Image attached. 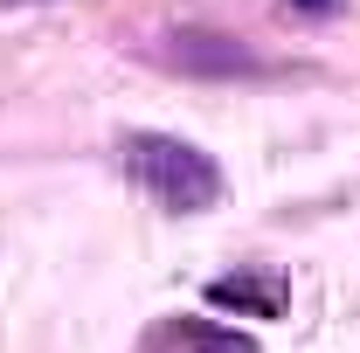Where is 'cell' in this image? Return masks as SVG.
<instances>
[{
	"label": "cell",
	"instance_id": "cell-2",
	"mask_svg": "<svg viewBox=\"0 0 360 353\" xmlns=\"http://www.w3.org/2000/svg\"><path fill=\"white\" fill-rule=\"evenodd\" d=\"M174 63L180 70H222V77H236V70H257V56L250 49H236V42H222V35H174Z\"/></svg>",
	"mask_w": 360,
	"mask_h": 353
},
{
	"label": "cell",
	"instance_id": "cell-1",
	"mask_svg": "<svg viewBox=\"0 0 360 353\" xmlns=\"http://www.w3.org/2000/svg\"><path fill=\"white\" fill-rule=\"evenodd\" d=\"M118 153H125L132 180L167 208V215H201V208H215V194H222L215 160H208L201 146L174 139V132H125Z\"/></svg>",
	"mask_w": 360,
	"mask_h": 353
},
{
	"label": "cell",
	"instance_id": "cell-4",
	"mask_svg": "<svg viewBox=\"0 0 360 353\" xmlns=\"http://www.w3.org/2000/svg\"><path fill=\"white\" fill-rule=\"evenodd\" d=\"M194 353H257L243 333H229V326H201L194 333Z\"/></svg>",
	"mask_w": 360,
	"mask_h": 353
},
{
	"label": "cell",
	"instance_id": "cell-3",
	"mask_svg": "<svg viewBox=\"0 0 360 353\" xmlns=\"http://www.w3.org/2000/svg\"><path fill=\"white\" fill-rule=\"evenodd\" d=\"M208 305H236V312H257V319H277L284 284L277 277H215L208 284Z\"/></svg>",
	"mask_w": 360,
	"mask_h": 353
},
{
	"label": "cell",
	"instance_id": "cell-5",
	"mask_svg": "<svg viewBox=\"0 0 360 353\" xmlns=\"http://www.w3.org/2000/svg\"><path fill=\"white\" fill-rule=\"evenodd\" d=\"M291 7H312V14H319V7H333V0H291Z\"/></svg>",
	"mask_w": 360,
	"mask_h": 353
}]
</instances>
